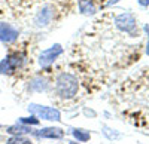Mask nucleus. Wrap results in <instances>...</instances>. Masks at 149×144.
Here are the masks:
<instances>
[{
    "label": "nucleus",
    "instance_id": "nucleus-1",
    "mask_svg": "<svg viewBox=\"0 0 149 144\" xmlns=\"http://www.w3.org/2000/svg\"><path fill=\"white\" fill-rule=\"evenodd\" d=\"M79 85H78V79L69 74V73H63L60 74L57 79V94L61 98H73L78 94Z\"/></svg>",
    "mask_w": 149,
    "mask_h": 144
},
{
    "label": "nucleus",
    "instance_id": "nucleus-2",
    "mask_svg": "<svg viewBox=\"0 0 149 144\" xmlns=\"http://www.w3.org/2000/svg\"><path fill=\"white\" fill-rule=\"evenodd\" d=\"M29 112L34 114L37 119H45V121H54L60 122L61 121V114L57 109L54 107H46V105H39V104H30L29 105Z\"/></svg>",
    "mask_w": 149,
    "mask_h": 144
},
{
    "label": "nucleus",
    "instance_id": "nucleus-3",
    "mask_svg": "<svg viewBox=\"0 0 149 144\" xmlns=\"http://www.w3.org/2000/svg\"><path fill=\"white\" fill-rule=\"evenodd\" d=\"M22 63H24V55H21L18 52L8 55L0 63V74H12L17 68H19L22 65Z\"/></svg>",
    "mask_w": 149,
    "mask_h": 144
},
{
    "label": "nucleus",
    "instance_id": "nucleus-4",
    "mask_svg": "<svg viewBox=\"0 0 149 144\" xmlns=\"http://www.w3.org/2000/svg\"><path fill=\"white\" fill-rule=\"evenodd\" d=\"M61 54H63V48H61V45L57 43V45L51 46L49 49L43 51L39 55V65L40 67H49Z\"/></svg>",
    "mask_w": 149,
    "mask_h": 144
},
{
    "label": "nucleus",
    "instance_id": "nucleus-5",
    "mask_svg": "<svg viewBox=\"0 0 149 144\" xmlns=\"http://www.w3.org/2000/svg\"><path fill=\"white\" fill-rule=\"evenodd\" d=\"M136 24L137 22H136V18L133 14H122V15H118L115 18V25L121 31L131 33L136 28Z\"/></svg>",
    "mask_w": 149,
    "mask_h": 144
},
{
    "label": "nucleus",
    "instance_id": "nucleus-6",
    "mask_svg": "<svg viewBox=\"0 0 149 144\" xmlns=\"http://www.w3.org/2000/svg\"><path fill=\"white\" fill-rule=\"evenodd\" d=\"M18 39V30L8 22H0V42L12 43Z\"/></svg>",
    "mask_w": 149,
    "mask_h": 144
},
{
    "label": "nucleus",
    "instance_id": "nucleus-7",
    "mask_svg": "<svg viewBox=\"0 0 149 144\" xmlns=\"http://www.w3.org/2000/svg\"><path fill=\"white\" fill-rule=\"evenodd\" d=\"M52 18H54V8L51 5H45L39 12H37L34 22H36L37 27H46L48 24L52 21Z\"/></svg>",
    "mask_w": 149,
    "mask_h": 144
},
{
    "label": "nucleus",
    "instance_id": "nucleus-8",
    "mask_svg": "<svg viewBox=\"0 0 149 144\" xmlns=\"http://www.w3.org/2000/svg\"><path fill=\"white\" fill-rule=\"evenodd\" d=\"M34 135L39 138H63L64 131L61 128H43L40 131H37V132H34Z\"/></svg>",
    "mask_w": 149,
    "mask_h": 144
},
{
    "label": "nucleus",
    "instance_id": "nucleus-9",
    "mask_svg": "<svg viewBox=\"0 0 149 144\" xmlns=\"http://www.w3.org/2000/svg\"><path fill=\"white\" fill-rule=\"evenodd\" d=\"M6 132H9L10 135H24V134H29V132H31V128H29V126H26V125H12V126H9L8 129H6Z\"/></svg>",
    "mask_w": 149,
    "mask_h": 144
},
{
    "label": "nucleus",
    "instance_id": "nucleus-10",
    "mask_svg": "<svg viewBox=\"0 0 149 144\" xmlns=\"http://www.w3.org/2000/svg\"><path fill=\"white\" fill-rule=\"evenodd\" d=\"M48 86V83L43 77H34L31 82H30V91H36V92H40V91H45Z\"/></svg>",
    "mask_w": 149,
    "mask_h": 144
},
{
    "label": "nucleus",
    "instance_id": "nucleus-11",
    "mask_svg": "<svg viewBox=\"0 0 149 144\" xmlns=\"http://www.w3.org/2000/svg\"><path fill=\"white\" fill-rule=\"evenodd\" d=\"M79 9L84 15H94L95 14V6L91 0H81L79 2Z\"/></svg>",
    "mask_w": 149,
    "mask_h": 144
},
{
    "label": "nucleus",
    "instance_id": "nucleus-12",
    "mask_svg": "<svg viewBox=\"0 0 149 144\" xmlns=\"http://www.w3.org/2000/svg\"><path fill=\"white\" fill-rule=\"evenodd\" d=\"M72 134H73V137L76 138L79 143H85V141H88L90 140V137H91V134L88 132V131H85V129H73L72 131Z\"/></svg>",
    "mask_w": 149,
    "mask_h": 144
},
{
    "label": "nucleus",
    "instance_id": "nucleus-13",
    "mask_svg": "<svg viewBox=\"0 0 149 144\" xmlns=\"http://www.w3.org/2000/svg\"><path fill=\"white\" fill-rule=\"evenodd\" d=\"M8 144H33L29 138H24L22 135H14L8 140Z\"/></svg>",
    "mask_w": 149,
    "mask_h": 144
},
{
    "label": "nucleus",
    "instance_id": "nucleus-14",
    "mask_svg": "<svg viewBox=\"0 0 149 144\" xmlns=\"http://www.w3.org/2000/svg\"><path fill=\"white\" fill-rule=\"evenodd\" d=\"M39 119H37L34 114L31 116V117H21L19 119V123H22V125H39Z\"/></svg>",
    "mask_w": 149,
    "mask_h": 144
},
{
    "label": "nucleus",
    "instance_id": "nucleus-15",
    "mask_svg": "<svg viewBox=\"0 0 149 144\" xmlns=\"http://www.w3.org/2000/svg\"><path fill=\"white\" fill-rule=\"evenodd\" d=\"M145 31L148 33V49H146V54L149 55V25H148V24L145 25Z\"/></svg>",
    "mask_w": 149,
    "mask_h": 144
},
{
    "label": "nucleus",
    "instance_id": "nucleus-16",
    "mask_svg": "<svg viewBox=\"0 0 149 144\" xmlns=\"http://www.w3.org/2000/svg\"><path fill=\"white\" fill-rule=\"evenodd\" d=\"M139 2V5H142V6H148L149 5V0H137Z\"/></svg>",
    "mask_w": 149,
    "mask_h": 144
},
{
    "label": "nucleus",
    "instance_id": "nucleus-17",
    "mask_svg": "<svg viewBox=\"0 0 149 144\" xmlns=\"http://www.w3.org/2000/svg\"><path fill=\"white\" fill-rule=\"evenodd\" d=\"M69 144H79V143H69Z\"/></svg>",
    "mask_w": 149,
    "mask_h": 144
}]
</instances>
